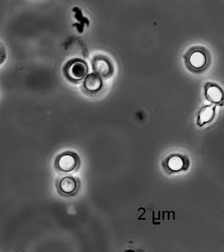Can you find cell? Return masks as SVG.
<instances>
[{
	"label": "cell",
	"mask_w": 224,
	"mask_h": 252,
	"mask_svg": "<svg viewBox=\"0 0 224 252\" xmlns=\"http://www.w3.org/2000/svg\"><path fill=\"white\" fill-rule=\"evenodd\" d=\"M56 189L59 194L63 196H72L79 190V181L71 176L58 178L56 183Z\"/></svg>",
	"instance_id": "cell-4"
},
{
	"label": "cell",
	"mask_w": 224,
	"mask_h": 252,
	"mask_svg": "<svg viewBox=\"0 0 224 252\" xmlns=\"http://www.w3.org/2000/svg\"><path fill=\"white\" fill-rule=\"evenodd\" d=\"M92 67L94 73L99 77H109L113 71L111 62L103 56H97L93 59Z\"/></svg>",
	"instance_id": "cell-6"
},
{
	"label": "cell",
	"mask_w": 224,
	"mask_h": 252,
	"mask_svg": "<svg viewBox=\"0 0 224 252\" xmlns=\"http://www.w3.org/2000/svg\"><path fill=\"white\" fill-rule=\"evenodd\" d=\"M165 165L172 172H178L188 169L190 161L186 156L179 154L170 155L166 159Z\"/></svg>",
	"instance_id": "cell-5"
},
{
	"label": "cell",
	"mask_w": 224,
	"mask_h": 252,
	"mask_svg": "<svg viewBox=\"0 0 224 252\" xmlns=\"http://www.w3.org/2000/svg\"><path fill=\"white\" fill-rule=\"evenodd\" d=\"M102 87V80L95 73L89 74L84 79L83 89L85 93L93 94L100 91Z\"/></svg>",
	"instance_id": "cell-7"
},
{
	"label": "cell",
	"mask_w": 224,
	"mask_h": 252,
	"mask_svg": "<svg viewBox=\"0 0 224 252\" xmlns=\"http://www.w3.org/2000/svg\"><path fill=\"white\" fill-rule=\"evenodd\" d=\"M216 106L214 105H205L200 109L198 115L197 125L199 126L211 122L215 116Z\"/></svg>",
	"instance_id": "cell-9"
},
{
	"label": "cell",
	"mask_w": 224,
	"mask_h": 252,
	"mask_svg": "<svg viewBox=\"0 0 224 252\" xmlns=\"http://www.w3.org/2000/svg\"><path fill=\"white\" fill-rule=\"evenodd\" d=\"M206 99L211 102L220 104L223 103L224 94L221 88L216 84L208 83L204 87Z\"/></svg>",
	"instance_id": "cell-8"
},
{
	"label": "cell",
	"mask_w": 224,
	"mask_h": 252,
	"mask_svg": "<svg viewBox=\"0 0 224 252\" xmlns=\"http://www.w3.org/2000/svg\"><path fill=\"white\" fill-rule=\"evenodd\" d=\"M185 62L190 71L199 73L205 70L209 65V53L203 47H194L186 53Z\"/></svg>",
	"instance_id": "cell-1"
},
{
	"label": "cell",
	"mask_w": 224,
	"mask_h": 252,
	"mask_svg": "<svg viewBox=\"0 0 224 252\" xmlns=\"http://www.w3.org/2000/svg\"><path fill=\"white\" fill-rule=\"evenodd\" d=\"M5 57H6V54H5L4 47L0 43V64L2 63L3 61L5 60Z\"/></svg>",
	"instance_id": "cell-10"
},
{
	"label": "cell",
	"mask_w": 224,
	"mask_h": 252,
	"mask_svg": "<svg viewBox=\"0 0 224 252\" xmlns=\"http://www.w3.org/2000/svg\"><path fill=\"white\" fill-rule=\"evenodd\" d=\"M64 75L69 81L79 83L84 80L88 73L86 63L81 59H73L67 63L63 69Z\"/></svg>",
	"instance_id": "cell-2"
},
{
	"label": "cell",
	"mask_w": 224,
	"mask_h": 252,
	"mask_svg": "<svg viewBox=\"0 0 224 252\" xmlns=\"http://www.w3.org/2000/svg\"><path fill=\"white\" fill-rule=\"evenodd\" d=\"M80 158L75 152H65L60 154L55 161V167L62 173H69L79 168Z\"/></svg>",
	"instance_id": "cell-3"
}]
</instances>
